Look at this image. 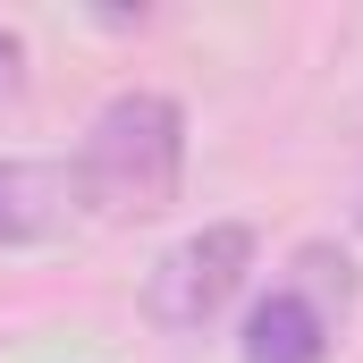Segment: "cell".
<instances>
[{
    "label": "cell",
    "mask_w": 363,
    "mask_h": 363,
    "mask_svg": "<svg viewBox=\"0 0 363 363\" xmlns=\"http://www.w3.org/2000/svg\"><path fill=\"white\" fill-rule=\"evenodd\" d=\"M186 178V110L169 93H118L101 101L77 152V194L101 220H152L178 203Z\"/></svg>",
    "instance_id": "cell-1"
},
{
    "label": "cell",
    "mask_w": 363,
    "mask_h": 363,
    "mask_svg": "<svg viewBox=\"0 0 363 363\" xmlns=\"http://www.w3.org/2000/svg\"><path fill=\"white\" fill-rule=\"evenodd\" d=\"M355 313V262L338 245H304L287 279L245 313V363H330L338 330Z\"/></svg>",
    "instance_id": "cell-2"
},
{
    "label": "cell",
    "mask_w": 363,
    "mask_h": 363,
    "mask_svg": "<svg viewBox=\"0 0 363 363\" xmlns=\"http://www.w3.org/2000/svg\"><path fill=\"white\" fill-rule=\"evenodd\" d=\"M245 271H254V228H245V220H211V228L178 237V245L152 262L144 313H152L161 330H203V321L245 287Z\"/></svg>",
    "instance_id": "cell-3"
},
{
    "label": "cell",
    "mask_w": 363,
    "mask_h": 363,
    "mask_svg": "<svg viewBox=\"0 0 363 363\" xmlns=\"http://www.w3.org/2000/svg\"><path fill=\"white\" fill-rule=\"evenodd\" d=\"M77 211H85L77 161H26V152H0V254H17V245H51Z\"/></svg>",
    "instance_id": "cell-4"
},
{
    "label": "cell",
    "mask_w": 363,
    "mask_h": 363,
    "mask_svg": "<svg viewBox=\"0 0 363 363\" xmlns=\"http://www.w3.org/2000/svg\"><path fill=\"white\" fill-rule=\"evenodd\" d=\"M17 85H26V43L0 26V93H17Z\"/></svg>",
    "instance_id": "cell-5"
},
{
    "label": "cell",
    "mask_w": 363,
    "mask_h": 363,
    "mask_svg": "<svg viewBox=\"0 0 363 363\" xmlns=\"http://www.w3.org/2000/svg\"><path fill=\"white\" fill-rule=\"evenodd\" d=\"M355 220H363V211H355Z\"/></svg>",
    "instance_id": "cell-6"
}]
</instances>
